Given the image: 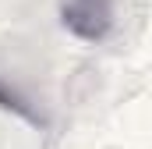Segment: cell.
I'll return each instance as SVG.
<instances>
[{"instance_id":"6da1fadb","label":"cell","mask_w":152,"mask_h":149,"mask_svg":"<svg viewBox=\"0 0 152 149\" xmlns=\"http://www.w3.org/2000/svg\"><path fill=\"white\" fill-rule=\"evenodd\" d=\"M64 25L85 43H99L113 29V0H60Z\"/></svg>"}]
</instances>
